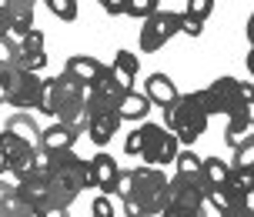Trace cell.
<instances>
[{
    "mask_svg": "<svg viewBox=\"0 0 254 217\" xmlns=\"http://www.w3.org/2000/svg\"><path fill=\"white\" fill-rule=\"evenodd\" d=\"M167 177L161 167H130V191L121 201L127 217H157L167 207Z\"/></svg>",
    "mask_w": 254,
    "mask_h": 217,
    "instance_id": "1",
    "label": "cell"
},
{
    "mask_svg": "<svg viewBox=\"0 0 254 217\" xmlns=\"http://www.w3.org/2000/svg\"><path fill=\"white\" fill-rule=\"evenodd\" d=\"M124 154L127 157H140L144 167H167L178 161L181 141L164 127V124H151L144 120L124 137Z\"/></svg>",
    "mask_w": 254,
    "mask_h": 217,
    "instance_id": "2",
    "label": "cell"
},
{
    "mask_svg": "<svg viewBox=\"0 0 254 217\" xmlns=\"http://www.w3.org/2000/svg\"><path fill=\"white\" fill-rule=\"evenodd\" d=\"M51 187H54V207L51 211L70 207L80 197V191L90 187V161L77 157L74 151L57 154L54 157V170H51Z\"/></svg>",
    "mask_w": 254,
    "mask_h": 217,
    "instance_id": "3",
    "label": "cell"
},
{
    "mask_svg": "<svg viewBox=\"0 0 254 217\" xmlns=\"http://www.w3.org/2000/svg\"><path fill=\"white\" fill-rule=\"evenodd\" d=\"M207 120H211V114L204 110L197 90H194V94H181L178 104H171L164 110V127L171 130L181 144H188V147L197 141V137H204Z\"/></svg>",
    "mask_w": 254,
    "mask_h": 217,
    "instance_id": "4",
    "label": "cell"
},
{
    "mask_svg": "<svg viewBox=\"0 0 254 217\" xmlns=\"http://www.w3.org/2000/svg\"><path fill=\"white\" fill-rule=\"evenodd\" d=\"M157 217H207V184L174 174L167 187V207Z\"/></svg>",
    "mask_w": 254,
    "mask_h": 217,
    "instance_id": "5",
    "label": "cell"
},
{
    "mask_svg": "<svg viewBox=\"0 0 254 217\" xmlns=\"http://www.w3.org/2000/svg\"><path fill=\"white\" fill-rule=\"evenodd\" d=\"M197 97H201L204 110L214 117H234L241 114V110H248V104H244L241 97V80L238 77H217V80H211L204 90H197Z\"/></svg>",
    "mask_w": 254,
    "mask_h": 217,
    "instance_id": "6",
    "label": "cell"
},
{
    "mask_svg": "<svg viewBox=\"0 0 254 217\" xmlns=\"http://www.w3.org/2000/svg\"><path fill=\"white\" fill-rule=\"evenodd\" d=\"M84 97H87V87H84L77 77H70L67 70H61L57 77H47V101H44V114L54 117V120H61L70 107L84 104Z\"/></svg>",
    "mask_w": 254,
    "mask_h": 217,
    "instance_id": "7",
    "label": "cell"
},
{
    "mask_svg": "<svg viewBox=\"0 0 254 217\" xmlns=\"http://www.w3.org/2000/svg\"><path fill=\"white\" fill-rule=\"evenodd\" d=\"M44 101H47V80L40 74L13 67V84H10L7 107H13V110H40L44 114Z\"/></svg>",
    "mask_w": 254,
    "mask_h": 217,
    "instance_id": "8",
    "label": "cell"
},
{
    "mask_svg": "<svg viewBox=\"0 0 254 217\" xmlns=\"http://www.w3.org/2000/svg\"><path fill=\"white\" fill-rule=\"evenodd\" d=\"M174 34H181V13L164 10V7H161L154 17H147V20H144L137 44H140V51H144V54H157L167 40L174 37Z\"/></svg>",
    "mask_w": 254,
    "mask_h": 217,
    "instance_id": "9",
    "label": "cell"
},
{
    "mask_svg": "<svg viewBox=\"0 0 254 217\" xmlns=\"http://www.w3.org/2000/svg\"><path fill=\"white\" fill-rule=\"evenodd\" d=\"M124 94H127V90L117 84L114 70H107L94 87H87V97H84V101H87L90 117H94V114H107V110H117L121 101H124Z\"/></svg>",
    "mask_w": 254,
    "mask_h": 217,
    "instance_id": "10",
    "label": "cell"
},
{
    "mask_svg": "<svg viewBox=\"0 0 254 217\" xmlns=\"http://www.w3.org/2000/svg\"><path fill=\"white\" fill-rule=\"evenodd\" d=\"M117 177H121V164L107 151H97L90 157V187L101 194H114Z\"/></svg>",
    "mask_w": 254,
    "mask_h": 217,
    "instance_id": "11",
    "label": "cell"
},
{
    "mask_svg": "<svg viewBox=\"0 0 254 217\" xmlns=\"http://www.w3.org/2000/svg\"><path fill=\"white\" fill-rule=\"evenodd\" d=\"M64 70H67L70 77H77L84 87H94V84H97V80L111 70V64H104V60L90 57V54H74V57H67Z\"/></svg>",
    "mask_w": 254,
    "mask_h": 217,
    "instance_id": "12",
    "label": "cell"
},
{
    "mask_svg": "<svg viewBox=\"0 0 254 217\" xmlns=\"http://www.w3.org/2000/svg\"><path fill=\"white\" fill-rule=\"evenodd\" d=\"M3 134H13V137H20L30 147H40V141H44V127L37 124V117L30 114V110H17V114L7 117Z\"/></svg>",
    "mask_w": 254,
    "mask_h": 217,
    "instance_id": "13",
    "label": "cell"
},
{
    "mask_svg": "<svg viewBox=\"0 0 254 217\" xmlns=\"http://www.w3.org/2000/svg\"><path fill=\"white\" fill-rule=\"evenodd\" d=\"M0 7H3V13H7L10 37L24 40L30 30H37V27H34V3H24V0H3Z\"/></svg>",
    "mask_w": 254,
    "mask_h": 217,
    "instance_id": "14",
    "label": "cell"
},
{
    "mask_svg": "<svg viewBox=\"0 0 254 217\" xmlns=\"http://www.w3.org/2000/svg\"><path fill=\"white\" fill-rule=\"evenodd\" d=\"M144 94H147L151 104H157L161 110H167L171 104H178V97H181L178 84H174L167 74H151V77H147V84H144Z\"/></svg>",
    "mask_w": 254,
    "mask_h": 217,
    "instance_id": "15",
    "label": "cell"
},
{
    "mask_svg": "<svg viewBox=\"0 0 254 217\" xmlns=\"http://www.w3.org/2000/svg\"><path fill=\"white\" fill-rule=\"evenodd\" d=\"M77 134L74 127H67L64 120H54L51 127H44V141H40V147H47L51 154H67V151H74V144H77Z\"/></svg>",
    "mask_w": 254,
    "mask_h": 217,
    "instance_id": "16",
    "label": "cell"
},
{
    "mask_svg": "<svg viewBox=\"0 0 254 217\" xmlns=\"http://www.w3.org/2000/svg\"><path fill=\"white\" fill-rule=\"evenodd\" d=\"M224 141H228L231 151H238L241 144L254 141V114H251V107H248V110H241V114H234V117H228Z\"/></svg>",
    "mask_w": 254,
    "mask_h": 217,
    "instance_id": "17",
    "label": "cell"
},
{
    "mask_svg": "<svg viewBox=\"0 0 254 217\" xmlns=\"http://www.w3.org/2000/svg\"><path fill=\"white\" fill-rule=\"evenodd\" d=\"M27 204L20 197V187H17V177L7 174L0 177V217H24Z\"/></svg>",
    "mask_w": 254,
    "mask_h": 217,
    "instance_id": "18",
    "label": "cell"
},
{
    "mask_svg": "<svg viewBox=\"0 0 254 217\" xmlns=\"http://www.w3.org/2000/svg\"><path fill=\"white\" fill-rule=\"evenodd\" d=\"M117 127H121V114H117V110H107V114H94V117H90V124H87V137L97 144V147H104V144L114 141Z\"/></svg>",
    "mask_w": 254,
    "mask_h": 217,
    "instance_id": "19",
    "label": "cell"
},
{
    "mask_svg": "<svg viewBox=\"0 0 254 217\" xmlns=\"http://www.w3.org/2000/svg\"><path fill=\"white\" fill-rule=\"evenodd\" d=\"M151 97L147 94H140V90H127L124 101H121V107H117V114H121V120H134V124H144L147 120V114H151Z\"/></svg>",
    "mask_w": 254,
    "mask_h": 217,
    "instance_id": "20",
    "label": "cell"
},
{
    "mask_svg": "<svg viewBox=\"0 0 254 217\" xmlns=\"http://www.w3.org/2000/svg\"><path fill=\"white\" fill-rule=\"evenodd\" d=\"M111 70H114L117 84L124 90H134V80H137V70H140V60L134 57L130 51H117L114 54V64H111Z\"/></svg>",
    "mask_w": 254,
    "mask_h": 217,
    "instance_id": "21",
    "label": "cell"
},
{
    "mask_svg": "<svg viewBox=\"0 0 254 217\" xmlns=\"http://www.w3.org/2000/svg\"><path fill=\"white\" fill-rule=\"evenodd\" d=\"M231 191V197L238 204H248V197L254 194V170H244V167H231V177L224 184Z\"/></svg>",
    "mask_w": 254,
    "mask_h": 217,
    "instance_id": "22",
    "label": "cell"
},
{
    "mask_svg": "<svg viewBox=\"0 0 254 217\" xmlns=\"http://www.w3.org/2000/svg\"><path fill=\"white\" fill-rule=\"evenodd\" d=\"M204 184H207V191H217V187H224L231 177V164L228 161H221V157H204Z\"/></svg>",
    "mask_w": 254,
    "mask_h": 217,
    "instance_id": "23",
    "label": "cell"
},
{
    "mask_svg": "<svg viewBox=\"0 0 254 217\" xmlns=\"http://www.w3.org/2000/svg\"><path fill=\"white\" fill-rule=\"evenodd\" d=\"M204 157H197V154L190 151V147H184V151L178 154V161H174V174H181V177H194V180H204Z\"/></svg>",
    "mask_w": 254,
    "mask_h": 217,
    "instance_id": "24",
    "label": "cell"
},
{
    "mask_svg": "<svg viewBox=\"0 0 254 217\" xmlns=\"http://www.w3.org/2000/svg\"><path fill=\"white\" fill-rule=\"evenodd\" d=\"M47 10L61 20V24H74L77 20V0H44Z\"/></svg>",
    "mask_w": 254,
    "mask_h": 217,
    "instance_id": "25",
    "label": "cell"
},
{
    "mask_svg": "<svg viewBox=\"0 0 254 217\" xmlns=\"http://www.w3.org/2000/svg\"><path fill=\"white\" fill-rule=\"evenodd\" d=\"M161 10V0H127V17H137V20H147Z\"/></svg>",
    "mask_w": 254,
    "mask_h": 217,
    "instance_id": "26",
    "label": "cell"
},
{
    "mask_svg": "<svg viewBox=\"0 0 254 217\" xmlns=\"http://www.w3.org/2000/svg\"><path fill=\"white\" fill-rule=\"evenodd\" d=\"M207 207H214L217 214H224V211H231V207H238V201L231 197L228 187H217V191H207Z\"/></svg>",
    "mask_w": 254,
    "mask_h": 217,
    "instance_id": "27",
    "label": "cell"
},
{
    "mask_svg": "<svg viewBox=\"0 0 254 217\" xmlns=\"http://www.w3.org/2000/svg\"><path fill=\"white\" fill-rule=\"evenodd\" d=\"M20 57V44L13 37H0V67H17Z\"/></svg>",
    "mask_w": 254,
    "mask_h": 217,
    "instance_id": "28",
    "label": "cell"
},
{
    "mask_svg": "<svg viewBox=\"0 0 254 217\" xmlns=\"http://www.w3.org/2000/svg\"><path fill=\"white\" fill-rule=\"evenodd\" d=\"M17 67H20V70H30V74H40V70L47 67V54H27V51H20Z\"/></svg>",
    "mask_w": 254,
    "mask_h": 217,
    "instance_id": "29",
    "label": "cell"
},
{
    "mask_svg": "<svg viewBox=\"0 0 254 217\" xmlns=\"http://www.w3.org/2000/svg\"><path fill=\"white\" fill-rule=\"evenodd\" d=\"M231 167H244V170H254V141L241 144L234 157H231Z\"/></svg>",
    "mask_w": 254,
    "mask_h": 217,
    "instance_id": "30",
    "label": "cell"
},
{
    "mask_svg": "<svg viewBox=\"0 0 254 217\" xmlns=\"http://www.w3.org/2000/svg\"><path fill=\"white\" fill-rule=\"evenodd\" d=\"M214 3H217V0H188V7H184V13H190V17H197V20H207V17L214 13Z\"/></svg>",
    "mask_w": 254,
    "mask_h": 217,
    "instance_id": "31",
    "label": "cell"
},
{
    "mask_svg": "<svg viewBox=\"0 0 254 217\" xmlns=\"http://www.w3.org/2000/svg\"><path fill=\"white\" fill-rule=\"evenodd\" d=\"M20 44V51L27 54H44V30H30L24 40H17Z\"/></svg>",
    "mask_w": 254,
    "mask_h": 217,
    "instance_id": "32",
    "label": "cell"
},
{
    "mask_svg": "<svg viewBox=\"0 0 254 217\" xmlns=\"http://www.w3.org/2000/svg\"><path fill=\"white\" fill-rule=\"evenodd\" d=\"M181 34H188V37H201L204 34V20H197V17H190V13H181Z\"/></svg>",
    "mask_w": 254,
    "mask_h": 217,
    "instance_id": "33",
    "label": "cell"
},
{
    "mask_svg": "<svg viewBox=\"0 0 254 217\" xmlns=\"http://www.w3.org/2000/svg\"><path fill=\"white\" fill-rule=\"evenodd\" d=\"M90 214H94V217H114V204H111V197H107V194H97V197H94V204H90Z\"/></svg>",
    "mask_w": 254,
    "mask_h": 217,
    "instance_id": "34",
    "label": "cell"
},
{
    "mask_svg": "<svg viewBox=\"0 0 254 217\" xmlns=\"http://www.w3.org/2000/svg\"><path fill=\"white\" fill-rule=\"evenodd\" d=\"M10 84H13V67H0V107L10 97Z\"/></svg>",
    "mask_w": 254,
    "mask_h": 217,
    "instance_id": "35",
    "label": "cell"
},
{
    "mask_svg": "<svg viewBox=\"0 0 254 217\" xmlns=\"http://www.w3.org/2000/svg\"><path fill=\"white\" fill-rule=\"evenodd\" d=\"M104 7V13L107 17H121V13H127V0H97Z\"/></svg>",
    "mask_w": 254,
    "mask_h": 217,
    "instance_id": "36",
    "label": "cell"
},
{
    "mask_svg": "<svg viewBox=\"0 0 254 217\" xmlns=\"http://www.w3.org/2000/svg\"><path fill=\"white\" fill-rule=\"evenodd\" d=\"M7 174H13V167L7 157V147H3V134H0V177H7Z\"/></svg>",
    "mask_w": 254,
    "mask_h": 217,
    "instance_id": "37",
    "label": "cell"
},
{
    "mask_svg": "<svg viewBox=\"0 0 254 217\" xmlns=\"http://www.w3.org/2000/svg\"><path fill=\"white\" fill-rule=\"evenodd\" d=\"M221 217H254L251 204H238V207H231V211H224Z\"/></svg>",
    "mask_w": 254,
    "mask_h": 217,
    "instance_id": "38",
    "label": "cell"
},
{
    "mask_svg": "<svg viewBox=\"0 0 254 217\" xmlns=\"http://www.w3.org/2000/svg\"><path fill=\"white\" fill-rule=\"evenodd\" d=\"M0 37H10V24H7V13L0 7Z\"/></svg>",
    "mask_w": 254,
    "mask_h": 217,
    "instance_id": "39",
    "label": "cell"
},
{
    "mask_svg": "<svg viewBox=\"0 0 254 217\" xmlns=\"http://www.w3.org/2000/svg\"><path fill=\"white\" fill-rule=\"evenodd\" d=\"M244 34H248V44L254 47V10H251V17H248V27H244Z\"/></svg>",
    "mask_w": 254,
    "mask_h": 217,
    "instance_id": "40",
    "label": "cell"
},
{
    "mask_svg": "<svg viewBox=\"0 0 254 217\" xmlns=\"http://www.w3.org/2000/svg\"><path fill=\"white\" fill-rule=\"evenodd\" d=\"M24 217H51V214H47V211H37V207H27Z\"/></svg>",
    "mask_w": 254,
    "mask_h": 217,
    "instance_id": "41",
    "label": "cell"
},
{
    "mask_svg": "<svg viewBox=\"0 0 254 217\" xmlns=\"http://www.w3.org/2000/svg\"><path fill=\"white\" fill-rule=\"evenodd\" d=\"M51 217H70V207H61V211H47Z\"/></svg>",
    "mask_w": 254,
    "mask_h": 217,
    "instance_id": "42",
    "label": "cell"
},
{
    "mask_svg": "<svg viewBox=\"0 0 254 217\" xmlns=\"http://www.w3.org/2000/svg\"><path fill=\"white\" fill-rule=\"evenodd\" d=\"M248 70H251V77H254V47H248Z\"/></svg>",
    "mask_w": 254,
    "mask_h": 217,
    "instance_id": "43",
    "label": "cell"
},
{
    "mask_svg": "<svg viewBox=\"0 0 254 217\" xmlns=\"http://www.w3.org/2000/svg\"><path fill=\"white\" fill-rule=\"evenodd\" d=\"M24 3H37V0H24Z\"/></svg>",
    "mask_w": 254,
    "mask_h": 217,
    "instance_id": "44",
    "label": "cell"
},
{
    "mask_svg": "<svg viewBox=\"0 0 254 217\" xmlns=\"http://www.w3.org/2000/svg\"><path fill=\"white\" fill-rule=\"evenodd\" d=\"M90 217H94V214H90Z\"/></svg>",
    "mask_w": 254,
    "mask_h": 217,
    "instance_id": "45",
    "label": "cell"
}]
</instances>
